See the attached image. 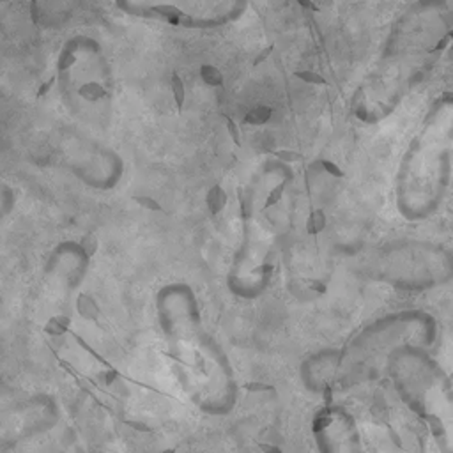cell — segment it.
Here are the masks:
<instances>
[{
	"mask_svg": "<svg viewBox=\"0 0 453 453\" xmlns=\"http://www.w3.org/2000/svg\"><path fill=\"white\" fill-rule=\"evenodd\" d=\"M69 324H71V319L66 317V315H59V317H52L50 321L46 322L44 331L50 333V335H53V337H60V335H64L66 331H68Z\"/></svg>",
	"mask_w": 453,
	"mask_h": 453,
	"instance_id": "277c9868",
	"label": "cell"
},
{
	"mask_svg": "<svg viewBox=\"0 0 453 453\" xmlns=\"http://www.w3.org/2000/svg\"><path fill=\"white\" fill-rule=\"evenodd\" d=\"M87 246H91L87 251H85L87 255H92V253L96 251V248H98V241H96V239L92 237V235H87V237L84 239V248H87Z\"/></svg>",
	"mask_w": 453,
	"mask_h": 453,
	"instance_id": "8992f818",
	"label": "cell"
},
{
	"mask_svg": "<svg viewBox=\"0 0 453 453\" xmlns=\"http://www.w3.org/2000/svg\"><path fill=\"white\" fill-rule=\"evenodd\" d=\"M133 12L195 28L223 27L239 20L248 0H129Z\"/></svg>",
	"mask_w": 453,
	"mask_h": 453,
	"instance_id": "6da1fadb",
	"label": "cell"
},
{
	"mask_svg": "<svg viewBox=\"0 0 453 453\" xmlns=\"http://www.w3.org/2000/svg\"><path fill=\"white\" fill-rule=\"evenodd\" d=\"M78 94L82 96L84 100L94 103V101H100L101 98H105L107 91H105L103 85L98 84V82H87V84H84L78 89Z\"/></svg>",
	"mask_w": 453,
	"mask_h": 453,
	"instance_id": "3957f363",
	"label": "cell"
},
{
	"mask_svg": "<svg viewBox=\"0 0 453 453\" xmlns=\"http://www.w3.org/2000/svg\"><path fill=\"white\" fill-rule=\"evenodd\" d=\"M133 200H135L138 206L145 207V209H151V211H156V209H159L158 202H154V200L149 199V197H133Z\"/></svg>",
	"mask_w": 453,
	"mask_h": 453,
	"instance_id": "5b68a950",
	"label": "cell"
},
{
	"mask_svg": "<svg viewBox=\"0 0 453 453\" xmlns=\"http://www.w3.org/2000/svg\"><path fill=\"white\" fill-rule=\"evenodd\" d=\"M76 308H78L80 315H82L84 319H89V321H94V319H98V315H100V308L96 306L94 299L89 298V296H85V294L78 296Z\"/></svg>",
	"mask_w": 453,
	"mask_h": 453,
	"instance_id": "7a4b0ae2",
	"label": "cell"
}]
</instances>
